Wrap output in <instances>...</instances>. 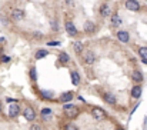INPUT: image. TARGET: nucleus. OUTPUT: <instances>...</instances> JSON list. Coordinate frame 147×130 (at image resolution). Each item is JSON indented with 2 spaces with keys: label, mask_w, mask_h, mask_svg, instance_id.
<instances>
[{
  "label": "nucleus",
  "mask_w": 147,
  "mask_h": 130,
  "mask_svg": "<svg viewBox=\"0 0 147 130\" xmlns=\"http://www.w3.org/2000/svg\"><path fill=\"white\" fill-rule=\"evenodd\" d=\"M63 110L66 112V114L70 117V119H74V117H77V114H79V107L77 106H74V104H71V103H64L63 104Z\"/></svg>",
  "instance_id": "obj_1"
},
{
  "label": "nucleus",
  "mask_w": 147,
  "mask_h": 130,
  "mask_svg": "<svg viewBox=\"0 0 147 130\" xmlns=\"http://www.w3.org/2000/svg\"><path fill=\"white\" fill-rule=\"evenodd\" d=\"M83 62L86 64H93L96 62V54L93 53V50H84L83 51Z\"/></svg>",
  "instance_id": "obj_2"
},
{
  "label": "nucleus",
  "mask_w": 147,
  "mask_h": 130,
  "mask_svg": "<svg viewBox=\"0 0 147 130\" xmlns=\"http://www.w3.org/2000/svg\"><path fill=\"white\" fill-rule=\"evenodd\" d=\"M23 116H24V119H26V120H29V122H33V120L36 119V110H34L33 107L27 106V107L23 110Z\"/></svg>",
  "instance_id": "obj_3"
},
{
  "label": "nucleus",
  "mask_w": 147,
  "mask_h": 130,
  "mask_svg": "<svg viewBox=\"0 0 147 130\" xmlns=\"http://www.w3.org/2000/svg\"><path fill=\"white\" fill-rule=\"evenodd\" d=\"M92 116H93L94 119H97V120H103V119H106L107 113H106L103 109H100V107H93V109H92Z\"/></svg>",
  "instance_id": "obj_4"
},
{
  "label": "nucleus",
  "mask_w": 147,
  "mask_h": 130,
  "mask_svg": "<svg viewBox=\"0 0 147 130\" xmlns=\"http://www.w3.org/2000/svg\"><path fill=\"white\" fill-rule=\"evenodd\" d=\"M83 30L86 35H93L96 32V24L92 22V20H87L84 24H83Z\"/></svg>",
  "instance_id": "obj_5"
},
{
  "label": "nucleus",
  "mask_w": 147,
  "mask_h": 130,
  "mask_svg": "<svg viewBox=\"0 0 147 130\" xmlns=\"http://www.w3.org/2000/svg\"><path fill=\"white\" fill-rule=\"evenodd\" d=\"M126 9L131 12H139L140 10V3L137 0H126Z\"/></svg>",
  "instance_id": "obj_6"
},
{
  "label": "nucleus",
  "mask_w": 147,
  "mask_h": 130,
  "mask_svg": "<svg viewBox=\"0 0 147 130\" xmlns=\"http://www.w3.org/2000/svg\"><path fill=\"white\" fill-rule=\"evenodd\" d=\"M64 29H66V32H67L70 36H77V27L74 26L73 22H66V23H64Z\"/></svg>",
  "instance_id": "obj_7"
},
{
  "label": "nucleus",
  "mask_w": 147,
  "mask_h": 130,
  "mask_svg": "<svg viewBox=\"0 0 147 130\" xmlns=\"http://www.w3.org/2000/svg\"><path fill=\"white\" fill-rule=\"evenodd\" d=\"M19 113H20V106L16 102H13V104L9 106V116L10 117H16V116H19Z\"/></svg>",
  "instance_id": "obj_8"
},
{
  "label": "nucleus",
  "mask_w": 147,
  "mask_h": 130,
  "mask_svg": "<svg viewBox=\"0 0 147 130\" xmlns=\"http://www.w3.org/2000/svg\"><path fill=\"white\" fill-rule=\"evenodd\" d=\"M11 19H13V20H16V22L23 20V19H24V12H23V10H20V9H14V10L11 12Z\"/></svg>",
  "instance_id": "obj_9"
},
{
  "label": "nucleus",
  "mask_w": 147,
  "mask_h": 130,
  "mask_svg": "<svg viewBox=\"0 0 147 130\" xmlns=\"http://www.w3.org/2000/svg\"><path fill=\"white\" fill-rule=\"evenodd\" d=\"M103 99H104V102L107 103V104H116V96L113 94V93H110V91H106L104 94H103Z\"/></svg>",
  "instance_id": "obj_10"
},
{
  "label": "nucleus",
  "mask_w": 147,
  "mask_h": 130,
  "mask_svg": "<svg viewBox=\"0 0 147 130\" xmlns=\"http://www.w3.org/2000/svg\"><path fill=\"white\" fill-rule=\"evenodd\" d=\"M121 24V19L119 14H110V26L111 27H119Z\"/></svg>",
  "instance_id": "obj_11"
},
{
  "label": "nucleus",
  "mask_w": 147,
  "mask_h": 130,
  "mask_svg": "<svg viewBox=\"0 0 147 130\" xmlns=\"http://www.w3.org/2000/svg\"><path fill=\"white\" fill-rule=\"evenodd\" d=\"M117 39H119L121 43H127V42L130 40V35H129V32H126V30H120V32L117 33Z\"/></svg>",
  "instance_id": "obj_12"
},
{
  "label": "nucleus",
  "mask_w": 147,
  "mask_h": 130,
  "mask_svg": "<svg viewBox=\"0 0 147 130\" xmlns=\"http://www.w3.org/2000/svg\"><path fill=\"white\" fill-rule=\"evenodd\" d=\"M100 14H101V17H109V16L111 14L110 6H109V4H101V6H100Z\"/></svg>",
  "instance_id": "obj_13"
},
{
  "label": "nucleus",
  "mask_w": 147,
  "mask_h": 130,
  "mask_svg": "<svg viewBox=\"0 0 147 130\" xmlns=\"http://www.w3.org/2000/svg\"><path fill=\"white\" fill-rule=\"evenodd\" d=\"M71 99H73V93H71V91H66V93H63V94L60 96V100H61L63 103H66V102L69 103Z\"/></svg>",
  "instance_id": "obj_14"
},
{
  "label": "nucleus",
  "mask_w": 147,
  "mask_h": 130,
  "mask_svg": "<svg viewBox=\"0 0 147 130\" xmlns=\"http://www.w3.org/2000/svg\"><path fill=\"white\" fill-rule=\"evenodd\" d=\"M131 96L134 97V99H139L140 96H142V86H134L131 89Z\"/></svg>",
  "instance_id": "obj_15"
},
{
  "label": "nucleus",
  "mask_w": 147,
  "mask_h": 130,
  "mask_svg": "<svg viewBox=\"0 0 147 130\" xmlns=\"http://www.w3.org/2000/svg\"><path fill=\"white\" fill-rule=\"evenodd\" d=\"M70 76H71V83H73V85H76V86H77V85H80V76H79V73H77V72H74V70H73V72L70 73Z\"/></svg>",
  "instance_id": "obj_16"
},
{
  "label": "nucleus",
  "mask_w": 147,
  "mask_h": 130,
  "mask_svg": "<svg viewBox=\"0 0 147 130\" xmlns=\"http://www.w3.org/2000/svg\"><path fill=\"white\" fill-rule=\"evenodd\" d=\"M47 54H49V51H47V50L40 49V50H37V51H36V56H34V57H36L37 60H40V59H45Z\"/></svg>",
  "instance_id": "obj_17"
},
{
  "label": "nucleus",
  "mask_w": 147,
  "mask_h": 130,
  "mask_svg": "<svg viewBox=\"0 0 147 130\" xmlns=\"http://www.w3.org/2000/svg\"><path fill=\"white\" fill-rule=\"evenodd\" d=\"M133 80L137 82V83L143 82V74H142L140 70H134V72H133Z\"/></svg>",
  "instance_id": "obj_18"
},
{
  "label": "nucleus",
  "mask_w": 147,
  "mask_h": 130,
  "mask_svg": "<svg viewBox=\"0 0 147 130\" xmlns=\"http://www.w3.org/2000/svg\"><path fill=\"white\" fill-rule=\"evenodd\" d=\"M59 60H60L63 64H66V63H69V62H70V56H69L67 53H64V51H63V53H60V54H59Z\"/></svg>",
  "instance_id": "obj_19"
},
{
  "label": "nucleus",
  "mask_w": 147,
  "mask_h": 130,
  "mask_svg": "<svg viewBox=\"0 0 147 130\" xmlns=\"http://www.w3.org/2000/svg\"><path fill=\"white\" fill-rule=\"evenodd\" d=\"M73 50H74L76 53H82V51H83V43H82V42H74V43H73Z\"/></svg>",
  "instance_id": "obj_20"
},
{
  "label": "nucleus",
  "mask_w": 147,
  "mask_h": 130,
  "mask_svg": "<svg viewBox=\"0 0 147 130\" xmlns=\"http://www.w3.org/2000/svg\"><path fill=\"white\" fill-rule=\"evenodd\" d=\"M42 97H45L47 100H51L54 97V94H53V91H49V90H42Z\"/></svg>",
  "instance_id": "obj_21"
},
{
  "label": "nucleus",
  "mask_w": 147,
  "mask_h": 130,
  "mask_svg": "<svg viewBox=\"0 0 147 130\" xmlns=\"http://www.w3.org/2000/svg\"><path fill=\"white\" fill-rule=\"evenodd\" d=\"M139 56H140L142 59H147V47L146 46L139 47Z\"/></svg>",
  "instance_id": "obj_22"
},
{
  "label": "nucleus",
  "mask_w": 147,
  "mask_h": 130,
  "mask_svg": "<svg viewBox=\"0 0 147 130\" xmlns=\"http://www.w3.org/2000/svg\"><path fill=\"white\" fill-rule=\"evenodd\" d=\"M30 77H32V80H33V82H36V80H37V73H36V69H34V67H32V69H30Z\"/></svg>",
  "instance_id": "obj_23"
},
{
  "label": "nucleus",
  "mask_w": 147,
  "mask_h": 130,
  "mask_svg": "<svg viewBox=\"0 0 147 130\" xmlns=\"http://www.w3.org/2000/svg\"><path fill=\"white\" fill-rule=\"evenodd\" d=\"M50 24H51V29H53V30H59V26H57V20H51V22H50Z\"/></svg>",
  "instance_id": "obj_24"
},
{
  "label": "nucleus",
  "mask_w": 147,
  "mask_h": 130,
  "mask_svg": "<svg viewBox=\"0 0 147 130\" xmlns=\"http://www.w3.org/2000/svg\"><path fill=\"white\" fill-rule=\"evenodd\" d=\"M46 114H51V110L50 109H42V116H46Z\"/></svg>",
  "instance_id": "obj_25"
},
{
  "label": "nucleus",
  "mask_w": 147,
  "mask_h": 130,
  "mask_svg": "<svg viewBox=\"0 0 147 130\" xmlns=\"http://www.w3.org/2000/svg\"><path fill=\"white\" fill-rule=\"evenodd\" d=\"M64 130H77V127H76L74 125H66Z\"/></svg>",
  "instance_id": "obj_26"
},
{
  "label": "nucleus",
  "mask_w": 147,
  "mask_h": 130,
  "mask_svg": "<svg viewBox=\"0 0 147 130\" xmlns=\"http://www.w3.org/2000/svg\"><path fill=\"white\" fill-rule=\"evenodd\" d=\"M0 59H1V62H3V63H7V62H10V57H9V56H1Z\"/></svg>",
  "instance_id": "obj_27"
},
{
  "label": "nucleus",
  "mask_w": 147,
  "mask_h": 130,
  "mask_svg": "<svg viewBox=\"0 0 147 130\" xmlns=\"http://www.w3.org/2000/svg\"><path fill=\"white\" fill-rule=\"evenodd\" d=\"M30 130H42V127H40L39 125H32V127H30Z\"/></svg>",
  "instance_id": "obj_28"
},
{
  "label": "nucleus",
  "mask_w": 147,
  "mask_h": 130,
  "mask_svg": "<svg viewBox=\"0 0 147 130\" xmlns=\"http://www.w3.org/2000/svg\"><path fill=\"white\" fill-rule=\"evenodd\" d=\"M49 46H59L60 44V42H50V43H47Z\"/></svg>",
  "instance_id": "obj_29"
},
{
  "label": "nucleus",
  "mask_w": 147,
  "mask_h": 130,
  "mask_svg": "<svg viewBox=\"0 0 147 130\" xmlns=\"http://www.w3.org/2000/svg\"><path fill=\"white\" fill-rule=\"evenodd\" d=\"M142 62H143L144 64H147V59H142Z\"/></svg>",
  "instance_id": "obj_30"
},
{
  "label": "nucleus",
  "mask_w": 147,
  "mask_h": 130,
  "mask_svg": "<svg viewBox=\"0 0 147 130\" xmlns=\"http://www.w3.org/2000/svg\"><path fill=\"white\" fill-rule=\"evenodd\" d=\"M0 112H1V104H0Z\"/></svg>",
  "instance_id": "obj_31"
},
{
  "label": "nucleus",
  "mask_w": 147,
  "mask_h": 130,
  "mask_svg": "<svg viewBox=\"0 0 147 130\" xmlns=\"http://www.w3.org/2000/svg\"><path fill=\"white\" fill-rule=\"evenodd\" d=\"M117 130H124V129H117Z\"/></svg>",
  "instance_id": "obj_32"
},
{
  "label": "nucleus",
  "mask_w": 147,
  "mask_h": 130,
  "mask_svg": "<svg viewBox=\"0 0 147 130\" xmlns=\"http://www.w3.org/2000/svg\"><path fill=\"white\" fill-rule=\"evenodd\" d=\"M146 13H147V9H146Z\"/></svg>",
  "instance_id": "obj_33"
}]
</instances>
